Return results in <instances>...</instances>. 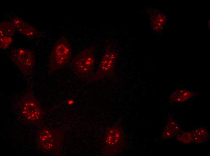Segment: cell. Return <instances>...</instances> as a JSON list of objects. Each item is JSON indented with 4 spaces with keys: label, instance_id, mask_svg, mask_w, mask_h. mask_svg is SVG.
<instances>
[{
    "label": "cell",
    "instance_id": "cell-12",
    "mask_svg": "<svg viewBox=\"0 0 210 156\" xmlns=\"http://www.w3.org/2000/svg\"><path fill=\"white\" fill-rule=\"evenodd\" d=\"M0 36H12L16 30L12 22H3L0 23Z\"/></svg>",
    "mask_w": 210,
    "mask_h": 156
},
{
    "label": "cell",
    "instance_id": "cell-7",
    "mask_svg": "<svg viewBox=\"0 0 210 156\" xmlns=\"http://www.w3.org/2000/svg\"><path fill=\"white\" fill-rule=\"evenodd\" d=\"M37 143L39 147L45 151L50 152L53 150L54 136L52 131L47 128H41L38 131Z\"/></svg>",
    "mask_w": 210,
    "mask_h": 156
},
{
    "label": "cell",
    "instance_id": "cell-16",
    "mask_svg": "<svg viewBox=\"0 0 210 156\" xmlns=\"http://www.w3.org/2000/svg\"><path fill=\"white\" fill-rule=\"evenodd\" d=\"M208 27L209 28H210V20H208Z\"/></svg>",
    "mask_w": 210,
    "mask_h": 156
},
{
    "label": "cell",
    "instance_id": "cell-9",
    "mask_svg": "<svg viewBox=\"0 0 210 156\" xmlns=\"http://www.w3.org/2000/svg\"><path fill=\"white\" fill-rule=\"evenodd\" d=\"M151 14V25L152 28L156 32H160L165 24V16L156 10L153 11Z\"/></svg>",
    "mask_w": 210,
    "mask_h": 156
},
{
    "label": "cell",
    "instance_id": "cell-8",
    "mask_svg": "<svg viewBox=\"0 0 210 156\" xmlns=\"http://www.w3.org/2000/svg\"><path fill=\"white\" fill-rule=\"evenodd\" d=\"M11 22L15 29L26 37H33L37 34V31L36 28L19 17H14Z\"/></svg>",
    "mask_w": 210,
    "mask_h": 156
},
{
    "label": "cell",
    "instance_id": "cell-15",
    "mask_svg": "<svg viewBox=\"0 0 210 156\" xmlns=\"http://www.w3.org/2000/svg\"><path fill=\"white\" fill-rule=\"evenodd\" d=\"M12 41V36H0V47L2 49H7L11 45Z\"/></svg>",
    "mask_w": 210,
    "mask_h": 156
},
{
    "label": "cell",
    "instance_id": "cell-5",
    "mask_svg": "<svg viewBox=\"0 0 210 156\" xmlns=\"http://www.w3.org/2000/svg\"><path fill=\"white\" fill-rule=\"evenodd\" d=\"M11 56L13 62L24 74L28 73L34 66V56L30 50L22 48L14 49Z\"/></svg>",
    "mask_w": 210,
    "mask_h": 156
},
{
    "label": "cell",
    "instance_id": "cell-11",
    "mask_svg": "<svg viewBox=\"0 0 210 156\" xmlns=\"http://www.w3.org/2000/svg\"><path fill=\"white\" fill-rule=\"evenodd\" d=\"M193 141L198 143H204L209 138V134L206 128H199L194 130L192 132Z\"/></svg>",
    "mask_w": 210,
    "mask_h": 156
},
{
    "label": "cell",
    "instance_id": "cell-10",
    "mask_svg": "<svg viewBox=\"0 0 210 156\" xmlns=\"http://www.w3.org/2000/svg\"><path fill=\"white\" fill-rule=\"evenodd\" d=\"M193 95L192 92L188 90H178L172 93L170 96V100L173 102H183L189 100Z\"/></svg>",
    "mask_w": 210,
    "mask_h": 156
},
{
    "label": "cell",
    "instance_id": "cell-3",
    "mask_svg": "<svg viewBox=\"0 0 210 156\" xmlns=\"http://www.w3.org/2000/svg\"><path fill=\"white\" fill-rule=\"evenodd\" d=\"M21 110L23 117L30 123L41 124L43 118L41 106L37 99L30 94H26L22 99Z\"/></svg>",
    "mask_w": 210,
    "mask_h": 156
},
{
    "label": "cell",
    "instance_id": "cell-4",
    "mask_svg": "<svg viewBox=\"0 0 210 156\" xmlns=\"http://www.w3.org/2000/svg\"><path fill=\"white\" fill-rule=\"evenodd\" d=\"M116 58L117 55L115 50L111 47L107 46L92 80L95 81L101 79L112 73L115 68Z\"/></svg>",
    "mask_w": 210,
    "mask_h": 156
},
{
    "label": "cell",
    "instance_id": "cell-2",
    "mask_svg": "<svg viewBox=\"0 0 210 156\" xmlns=\"http://www.w3.org/2000/svg\"><path fill=\"white\" fill-rule=\"evenodd\" d=\"M94 47L85 49L81 51L72 60V66L77 74L87 79L93 74L95 58Z\"/></svg>",
    "mask_w": 210,
    "mask_h": 156
},
{
    "label": "cell",
    "instance_id": "cell-13",
    "mask_svg": "<svg viewBox=\"0 0 210 156\" xmlns=\"http://www.w3.org/2000/svg\"><path fill=\"white\" fill-rule=\"evenodd\" d=\"M178 129V126L176 122H170L165 127L162 136L165 138L170 137L176 133Z\"/></svg>",
    "mask_w": 210,
    "mask_h": 156
},
{
    "label": "cell",
    "instance_id": "cell-1",
    "mask_svg": "<svg viewBox=\"0 0 210 156\" xmlns=\"http://www.w3.org/2000/svg\"><path fill=\"white\" fill-rule=\"evenodd\" d=\"M72 51L71 44L65 38L59 39L55 44L51 51L49 66L52 72L64 67L70 60Z\"/></svg>",
    "mask_w": 210,
    "mask_h": 156
},
{
    "label": "cell",
    "instance_id": "cell-14",
    "mask_svg": "<svg viewBox=\"0 0 210 156\" xmlns=\"http://www.w3.org/2000/svg\"><path fill=\"white\" fill-rule=\"evenodd\" d=\"M176 138L178 141L186 144L190 143L193 141V138L192 133L184 132L177 134Z\"/></svg>",
    "mask_w": 210,
    "mask_h": 156
},
{
    "label": "cell",
    "instance_id": "cell-6",
    "mask_svg": "<svg viewBox=\"0 0 210 156\" xmlns=\"http://www.w3.org/2000/svg\"><path fill=\"white\" fill-rule=\"evenodd\" d=\"M123 139V134L120 129L116 127L111 128L106 133V148L110 152L117 151L122 145Z\"/></svg>",
    "mask_w": 210,
    "mask_h": 156
}]
</instances>
